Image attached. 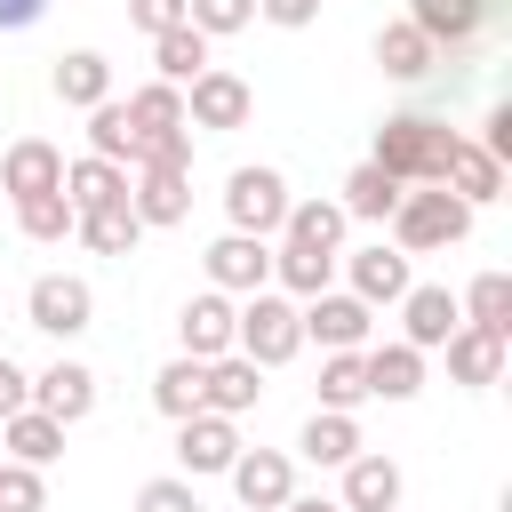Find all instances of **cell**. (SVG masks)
I'll use <instances>...</instances> for the list:
<instances>
[{
	"label": "cell",
	"mask_w": 512,
	"mask_h": 512,
	"mask_svg": "<svg viewBox=\"0 0 512 512\" xmlns=\"http://www.w3.org/2000/svg\"><path fill=\"white\" fill-rule=\"evenodd\" d=\"M448 152H456V128H448V120L392 112V120L376 128V168H384V176H400V184H440Z\"/></svg>",
	"instance_id": "cell-1"
},
{
	"label": "cell",
	"mask_w": 512,
	"mask_h": 512,
	"mask_svg": "<svg viewBox=\"0 0 512 512\" xmlns=\"http://www.w3.org/2000/svg\"><path fill=\"white\" fill-rule=\"evenodd\" d=\"M464 232H472V208H464L448 184L400 192V208H392V248H400V256H424V248H456Z\"/></svg>",
	"instance_id": "cell-2"
},
{
	"label": "cell",
	"mask_w": 512,
	"mask_h": 512,
	"mask_svg": "<svg viewBox=\"0 0 512 512\" xmlns=\"http://www.w3.org/2000/svg\"><path fill=\"white\" fill-rule=\"evenodd\" d=\"M232 352H248L256 368L296 360V352H304V320H296V304H288V296H272V288H256V296L232 312Z\"/></svg>",
	"instance_id": "cell-3"
},
{
	"label": "cell",
	"mask_w": 512,
	"mask_h": 512,
	"mask_svg": "<svg viewBox=\"0 0 512 512\" xmlns=\"http://www.w3.org/2000/svg\"><path fill=\"white\" fill-rule=\"evenodd\" d=\"M224 216H232V232L272 240L280 216H288V176H280V168H232V176H224Z\"/></svg>",
	"instance_id": "cell-4"
},
{
	"label": "cell",
	"mask_w": 512,
	"mask_h": 512,
	"mask_svg": "<svg viewBox=\"0 0 512 512\" xmlns=\"http://www.w3.org/2000/svg\"><path fill=\"white\" fill-rule=\"evenodd\" d=\"M248 112H256V88L240 72L208 64L184 80V128H248Z\"/></svg>",
	"instance_id": "cell-5"
},
{
	"label": "cell",
	"mask_w": 512,
	"mask_h": 512,
	"mask_svg": "<svg viewBox=\"0 0 512 512\" xmlns=\"http://www.w3.org/2000/svg\"><path fill=\"white\" fill-rule=\"evenodd\" d=\"M296 320H304V336H320L328 352H360L368 344V328H376V304H360L352 288L336 296V288H320V296H304L296 304Z\"/></svg>",
	"instance_id": "cell-6"
},
{
	"label": "cell",
	"mask_w": 512,
	"mask_h": 512,
	"mask_svg": "<svg viewBox=\"0 0 512 512\" xmlns=\"http://www.w3.org/2000/svg\"><path fill=\"white\" fill-rule=\"evenodd\" d=\"M24 312H32L40 336H80L88 312H96V296H88V280H72V272H40L32 296H24Z\"/></svg>",
	"instance_id": "cell-7"
},
{
	"label": "cell",
	"mask_w": 512,
	"mask_h": 512,
	"mask_svg": "<svg viewBox=\"0 0 512 512\" xmlns=\"http://www.w3.org/2000/svg\"><path fill=\"white\" fill-rule=\"evenodd\" d=\"M232 456H240L232 416L200 408V416H184V424H176V464H184V480H200V472H232Z\"/></svg>",
	"instance_id": "cell-8"
},
{
	"label": "cell",
	"mask_w": 512,
	"mask_h": 512,
	"mask_svg": "<svg viewBox=\"0 0 512 512\" xmlns=\"http://www.w3.org/2000/svg\"><path fill=\"white\" fill-rule=\"evenodd\" d=\"M232 496H240L248 512H280V504L296 496V464H288L280 448H240V456H232Z\"/></svg>",
	"instance_id": "cell-9"
},
{
	"label": "cell",
	"mask_w": 512,
	"mask_h": 512,
	"mask_svg": "<svg viewBox=\"0 0 512 512\" xmlns=\"http://www.w3.org/2000/svg\"><path fill=\"white\" fill-rule=\"evenodd\" d=\"M208 280H216L224 296H256V288L272 280V240H256V232H224V240L208 248Z\"/></svg>",
	"instance_id": "cell-10"
},
{
	"label": "cell",
	"mask_w": 512,
	"mask_h": 512,
	"mask_svg": "<svg viewBox=\"0 0 512 512\" xmlns=\"http://www.w3.org/2000/svg\"><path fill=\"white\" fill-rule=\"evenodd\" d=\"M0 184H8L16 200H32V192H64V152H56L48 136H16V144L0 152Z\"/></svg>",
	"instance_id": "cell-11"
},
{
	"label": "cell",
	"mask_w": 512,
	"mask_h": 512,
	"mask_svg": "<svg viewBox=\"0 0 512 512\" xmlns=\"http://www.w3.org/2000/svg\"><path fill=\"white\" fill-rule=\"evenodd\" d=\"M128 208L144 216V232H152V224H184V216H192V168H144V176L128 184Z\"/></svg>",
	"instance_id": "cell-12"
},
{
	"label": "cell",
	"mask_w": 512,
	"mask_h": 512,
	"mask_svg": "<svg viewBox=\"0 0 512 512\" xmlns=\"http://www.w3.org/2000/svg\"><path fill=\"white\" fill-rule=\"evenodd\" d=\"M464 312H456V296L448 288H416L408 280V296H400V344H416V352H432V344H448V328H456Z\"/></svg>",
	"instance_id": "cell-13"
},
{
	"label": "cell",
	"mask_w": 512,
	"mask_h": 512,
	"mask_svg": "<svg viewBox=\"0 0 512 512\" xmlns=\"http://www.w3.org/2000/svg\"><path fill=\"white\" fill-rule=\"evenodd\" d=\"M344 472V512H400V464L392 456H352V464H336Z\"/></svg>",
	"instance_id": "cell-14"
},
{
	"label": "cell",
	"mask_w": 512,
	"mask_h": 512,
	"mask_svg": "<svg viewBox=\"0 0 512 512\" xmlns=\"http://www.w3.org/2000/svg\"><path fill=\"white\" fill-rule=\"evenodd\" d=\"M176 336H184V352H192V360H216V352H232V304H224V288L192 296V304L176 312Z\"/></svg>",
	"instance_id": "cell-15"
},
{
	"label": "cell",
	"mask_w": 512,
	"mask_h": 512,
	"mask_svg": "<svg viewBox=\"0 0 512 512\" xmlns=\"http://www.w3.org/2000/svg\"><path fill=\"white\" fill-rule=\"evenodd\" d=\"M360 368H368V400H416L424 392V352L416 344H376V352H360Z\"/></svg>",
	"instance_id": "cell-16"
},
{
	"label": "cell",
	"mask_w": 512,
	"mask_h": 512,
	"mask_svg": "<svg viewBox=\"0 0 512 512\" xmlns=\"http://www.w3.org/2000/svg\"><path fill=\"white\" fill-rule=\"evenodd\" d=\"M32 408H48L56 424H80V416L96 408V376H88L80 360H56L48 376H32Z\"/></svg>",
	"instance_id": "cell-17"
},
{
	"label": "cell",
	"mask_w": 512,
	"mask_h": 512,
	"mask_svg": "<svg viewBox=\"0 0 512 512\" xmlns=\"http://www.w3.org/2000/svg\"><path fill=\"white\" fill-rule=\"evenodd\" d=\"M64 200H72V216H88V208H112V200H128V168L120 160H64Z\"/></svg>",
	"instance_id": "cell-18"
},
{
	"label": "cell",
	"mask_w": 512,
	"mask_h": 512,
	"mask_svg": "<svg viewBox=\"0 0 512 512\" xmlns=\"http://www.w3.org/2000/svg\"><path fill=\"white\" fill-rule=\"evenodd\" d=\"M352 296L360 304H400L408 296V256L384 248V240L376 248H352Z\"/></svg>",
	"instance_id": "cell-19"
},
{
	"label": "cell",
	"mask_w": 512,
	"mask_h": 512,
	"mask_svg": "<svg viewBox=\"0 0 512 512\" xmlns=\"http://www.w3.org/2000/svg\"><path fill=\"white\" fill-rule=\"evenodd\" d=\"M0 448L16 464H56L64 456V424L48 408H16V416H0Z\"/></svg>",
	"instance_id": "cell-20"
},
{
	"label": "cell",
	"mask_w": 512,
	"mask_h": 512,
	"mask_svg": "<svg viewBox=\"0 0 512 512\" xmlns=\"http://www.w3.org/2000/svg\"><path fill=\"white\" fill-rule=\"evenodd\" d=\"M408 24H416L432 48H464V40L488 24V0H416V8H408Z\"/></svg>",
	"instance_id": "cell-21"
},
{
	"label": "cell",
	"mask_w": 512,
	"mask_h": 512,
	"mask_svg": "<svg viewBox=\"0 0 512 512\" xmlns=\"http://www.w3.org/2000/svg\"><path fill=\"white\" fill-rule=\"evenodd\" d=\"M440 184H448L464 208H480V200H496V192H504V160H488L480 144H464V136H456V152H448Z\"/></svg>",
	"instance_id": "cell-22"
},
{
	"label": "cell",
	"mask_w": 512,
	"mask_h": 512,
	"mask_svg": "<svg viewBox=\"0 0 512 512\" xmlns=\"http://www.w3.org/2000/svg\"><path fill=\"white\" fill-rule=\"evenodd\" d=\"M344 224H352V216H344L336 200H288V216H280V240L336 256V248H344Z\"/></svg>",
	"instance_id": "cell-23"
},
{
	"label": "cell",
	"mask_w": 512,
	"mask_h": 512,
	"mask_svg": "<svg viewBox=\"0 0 512 512\" xmlns=\"http://www.w3.org/2000/svg\"><path fill=\"white\" fill-rule=\"evenodd\" d=\"M496 368H504V336L456 320V328H448V376H456V384H496Z\"/></svg>",
	"instance_id": "cell-24"
},
{
	"label": "cell",
	"mask_w": 512,
	"mask_h": 512,
	"mask_svg": "<svg viewBox=\"0 0 512 512\" xmlns=\"http://www.w3.org/2000/svg\"><path fill=\"white\" fill-rule=\"evenodd\" d=\"M152 408H160V416H176V424H184V416H200V408H208V360H192V352H184V360H168V368L152 376Z\"/></svg>",
	"instance_id": "cell-25"
},
{
	"label": "cell",
	"mask_w": 512,
	"mask_h": 512,
	"mask_svg": "<svg viewBox=\"0 0 512 512\" xmlns=\"http://www.w3.org/2000/svg\"><path fill=\"white\" fill-rule=\"evenodd\" d=\"M256 376H264V368H256L248 352H216V360H208V408H216V416H248L256 392H264Z\"/></svg>",
	"instance_id": "cell-26"
},
{
	"label": "cell",
	"mask_w": 512,
	"mask_h": 512,
	"mask_svg": "<svg viewBox=\"0 0 512 512\" xmlns=\"http://www.w3.org/2000/svg\"><path fill=\"white\" fill-rule=\"evenodd\" d=\"M400 192H408L400 176H384L376 160H360V168L344 176V200H336V208H344V216H360V224H384V216L400 208Z\"/></svg>",
	"instance_id": "cell-27"
},
{
	"label": "cell",
	"mask_w": 512,
	"mask_h": 512,
	"mask_svg": "<svg viewBox=\"0 0 512 512\" xmlns=\"http://www.w3.org/2000/svg\"><path fill=\"white\" fill-rule=\"evenodd\" d=\"M376 64H384L392 80H424V72L440 64V48H432V40L400 16V24H384V32H376Z\"/></svg>",
	"instance_id": "cell-28"
},
{
	"label": "cell",
	"mask_w": 512,
	"mask_h": 512,
	"mask_svg": "<svg viewBox=\"0 0 512 512\" xmlns=\"http://www.w3.org/2000/svg\"><path fill=\"white\" fill-rule=\"evenodd\" d=\"M56 96H64L72 112L104 104V96H112V64H104L96 48H72V56H56Z\"/></svg>",
	"instance_id": "cell-29"
},
{
	"label": "cell",
	"mask_w": 512,
	"mask_h": 512,
	"mask_svg": "<svg viewBox=\"0 0 512 512\" xmlns=\"http://www.w3.org/2000/svg\"><path fill=\"white\" fill-rule=\"evenodd\" d=\"M312 464H352L360 456V424H352V408H312V424H304V440H296Z\"/></svg>",
	"instance_id": "cell-30"
},
{
	"label": "cell",
	"mask_w": 512,
	"mask_h": 512,
	"mask_svg": "<svg viewBox=\"0 0 512 512\" xmlns=\"http://www.w3.org/2000/svg\"><path fill=\"white\" fill-rule=\"evenodd\" d=\"M72 232H80V240H88L96 256H128V248L144 240V216H136L128 200H112V208H88V216H80Z\"/></svg>",
	"instance_id": "cell-31"
},
{
	"label": "cell",
	"mask_w": 512,
	"mask_h": 512,
	"mask_svg": "<svg viewBox=\"0 0 512 512\" xmlns=\"http://www.w3.org/2000/svg\"><path fill=\"white\" fill-rule=\"evenodd\" d=\"M152 64H160V80H168V88H184L192 72H208V32H192V24L152 32Z\"/></svg>",
	"instance_id": "cell-32"
},
{
	"label": "cell",
	"mask_w": 512,
	"mask_h": 512,
	"mask_svg": "<svg viewBox=\"0 0 512 512\" xmlns=\"http://www.w3.org/2000/svg\"><path fill=\"white\" fill-rule=\"evenodd\" d=\"M128 128H136V144H152V136L184 128V88H168V80L136 88V96H128Z\"/></svg>",
	"instance_id": "cell-33"
},
{
	"label": "cell",
	"mask_w": 512,
	"mask_h": 512,
	"mask_svg": "<svg viewBox=\"0 0 512 512\" xmlns=\"http://www.w3.org/2000/svg\"><path fill=\"white\" fill-rule=\"evenodd\" d=\"M272 280H280L288 296H320V288L336 280V256H320V248H296V240H280V248H272Z\"/></svg>",
	"instance_id": "cell-34"
},
{
	"label": "cell",
	"mask_w": 512,
	"mask_h": 512,
	"mask_svg": "<svg viewBox=\"0 0 512 512\" xmlns=\"http://www.w3.org/2000/svg\"><path fill=\"white\" fill-rule=\"evenodd\" d=\"M456 312H464L472 328H488V336H512V280H504V272H480Z\"/></svg>",
	"instance_id": "cell-35"
},
{
	"label": "cell",
	"mask_w": 512,
	"mask_h": 512,
	"mask_svg": "<svg viewBox=\"0 0 512 512\" xmlns=\"http://www.w3.org/2000/svg\"><path fill=\"white\" fill-rule=\"evenodd\" d=\"M88 152L96 160H136V128H128V104H88Z\"/></svg>",
	"instance_id": "cell-36"
},
{
	"label": "cell",
	"mask_w": 512,
	"mask_h": 512,
	"mask_svg": "<svg viewBox=\"0 0 512 512\" xmlns=\"http://www.w3.org/2000/svg\"><path fill=\"white\" fill-rule=\"evenodd\" d=\"M80 216H72V200L64 192H32V200H16V232L24 240H64Z\"/></svg>",
	"instance_id": "cell-37"
},
{
	"label": "cell",
	"mask_w": 512,
	"mask_h": 512,
	"mask_svg": "<svg viewBox=\"0 0 512 512\" xmlns=\"http://www.w3.org/2000/svg\"><path fill=\"white\" fill-rule=\"evenodd\" d=\"M360 400H368L360 352H328V360H320V408H360Z\"/></svg>",
	"instance_id": "cell-38"
},
{
	"label": "cell",
	"mask_w": 512,
	"mask_h": 512,
	"mask_svg": "<svg viewBox=\"0 0 512 512\" xmlns=\"http://www.w3.org/2000/svg\"><path fill=\"white\" fill-rule=\"evenodd\" d=\"M0 512H48V488H40V464H0Z\"/></svg>",
	"instance_id": "cell-39"
},
{
	"label": "cell",
	"mask_w": 512,
	"mask_h": 512,
	"mask_svg": "<svg viewBox=\"0 0 512 512\" xmlns=\"http://www.w3.org/2000/svg\"><path fill=\"white\" fill-rule=\"evenodd\" d=\"M248 16H256V0H184V24L208 32V40H216V32H240Z\"/></svg>",
	"instance_id": "cell-40"
},
{
	"label": "cell",
	"mask_w": 512,
	"mask_h": 512,
	"mask_svg": "<svg viewBox=\"0 0 512 512\" xmlns=\"http://www.w3.org/2000/svg\"><path fill=\"white\" fill-rule=\"evenodd\" d=\"M136 512H208V504H200V488L184 472H168V480H144L136 488Z\"/></svg>",
	"instance_id": "cell-41"
},
{
	"label": "cell",
	"mask_w": 512,
	"mask_h": 512,
	"mask_svg": "<svg viewBox=\"0 0 512 512\" xmlns=\"http://www.w3.org/2000/svg\"><path fill=\"white\" fill-rule=\"evenodd\" d=\"M128 24L136 32H176L184 24V0H128Z\"/></svg>",
	"instance_id": "cell-42"
},
{
	"label": "cell",
	"mask_w": 512,
	"mask_h": 512,
	"mask_svg": "<svg viewBox=\"0 0 512 512\" xmlns=\"http://www.w3.org/2000/svg\"><path fill=\"white\" fill-rule=\"evenodd\" d=\"M16 408H32V376L0 352V416H16Z\"/></svg>",
	"instance_id": "cell-43"
},
{
	"label": "cell",
	"mask_w": 512,
	"mask_h": 512,
	"mask_svg": "<svg viewBox=\"0 0 512 512\" xmlns=\"http://www.w3.org/2000/svg\"><path fill=\"white\" fill-rule=\"evenodd\" d=\"M480 152H488V160H512V104H496V112H488V136H480Z\"/></svg>",
	"instance_id": "cell-44"
},
{
	"label": "cell",
	"mask_w": 512,
	"mask_h": 512,
	"mask_svg": "<svg viewBox=\"0 0 512 512\" xmlns=\"http://www.w3.org/2000/svg\"><path fill=\"white\" fill-rule=\"evenodd\" d=\"M256 8H264V16H272V24H288V32H296V24H312V16H320V0H256Z\"/></svg>",
	"instance_id": "cell-45"
},
{
	"label": "cell",
	"mask_w": 512,
	"mask_h": 512,
	"mask_svg": "<svg viewBox=\"0 0 512 512\" xmlns=\"http://www.w3.org/2000/svg\"><path fill=\"white\" fill-rule=\"evenodd\" d=\"M40 8H48V0H0V32H24V24H40Z\"/></svg>",
	"instance_id": "cell-46"
},
{
	"label": "cell",
	"mask_w": 512,
	"mask_h": 512,
	"mask_svg": "<svg viewBox=\"0 0 512 512\" xmlns=\"http://www.w3.org/2000/svg\"><path fill=\"white\" fill-rule=\"evenodd\" d=\"M280 512H344V504H336V496H288Z\"/></svg>",
	"instance_id": "cell-47"
}]
</instances>
